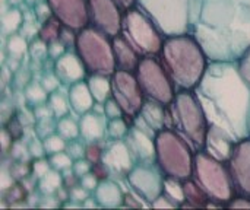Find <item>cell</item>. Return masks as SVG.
Segmentation results:
<instances>
[{"label": "cell", "mask_w": 250, "mask_h": 210, "mask_svg": "<svg viewBox=\"0 0 250 210\" xmlns=\"http://www.w3.org/2000/svg\"><path fill=\"white\" fill-rule=\"evenodd\" d=\"M193 92L209 126L221 129L236 142L249 137L250 85L236 61H209Z\"/></svg>", "instance_id": "cell-1"}, {"label": "cell", "mask_w": 250, "mask_h": 210, "mask_svg": "<svg viewBox=\"0 0 250 210\" xmlns=\"http://www.w3.org/2000/svg\"><path fill=\"white\" fill-rule=\"evenodd\" d=\"M190 34L211 61H237L250 48V0H198Z\"/></svg>", "instance_id": "cell-2"}, {"label": "cell", "mask_w": 250, "mask_h": 210, "mask_svg": "<svg viewBox=\"0 0 250 210\" xmlns=\"http://www.w3.org/2000/svg\"><path fill=\"white\" fill-rule=\"evenodd\" d=\"M158 58L176 91H193L211 61L190 32L166 37Z\"/></svg>", "instance_id": "cell-3"}, {"label": "cell", "mask_w": 250, "mask_h": 210, "mask_svg": "<svg viewBox=\"0 0 250 210\" xmlns=\"http://www.w3.org/2000/svg\"><path fill=\"white\" fill-rule=\"evenodd\" d=\"M171 115V129L177 132L195 152L204 151L208 118L193 91H177L173 102L168 105Z\"/></svg>", "instance_id": "cell-4"}, {"label": "cell", "mask_w": 250, "mask_h": 210, "mask_svg": "<svg viewBox=\"0 0 250 210\" xmlns=\"http://www.w3.org/2000/svg\"><path fill=\"white\" fill-rule=\"evenodd\" d=\"M195 151L173 129H164L155 136V162L166 177L189 180L193 172Z\"/></svg>", "instance_id": "cell-5"}, {"label": "cell", "mask_w": 250, "mask_h": 210, "mask_svg": "<svg viewBox=\"0 0 250 210\" xmlns=\"http://www.w3.org/2000/svg\"><path fill=\"white\" fill-rule=\"evenodd\" d=\"M192 180L202 189L211 202L226 206L234 196L236 190L226 162H221L205 151L195 152Z\"/></svg>", "instance_id": "cell-6"}, {"label": "cell", "mask_w": 250, "mask_h": 210, "mask_svg": "<svg viewBox=\"0 0 250 210\" xmlns=\"http://www.w3.org/2000/svg\"><path fill=\"white\" fill-rule=\"evenodd\" d=\"M198 0H136L166 37L192 31Z\"/></svg>", "instance_id": "cell-7"}, {"label": "cell", "mask_w": 250, "mask_h": 210, "mask_svg": "<svg viewBox=\"0 0 250 210\" xmlns=\"http://www.w3.org/2000/svg\"><path fill=\"white\" fill-rule=\"evenodd\" d=\"M75 50L89 75L111 76L117 70L111 38L89 25L78 31Z\"/></svg>", "instance_id": "cell-8"}, {"label": "cell", "mask_w": 250, "mask_h": 210, "mask_svg": "<svg viewBox=\"0 0 250 210\" xmlns=\"http://www.w3.org/2000/svg\"><path fill=\"white\" fill-rule=\"evenodd\" d=\"M120 34L142 57L160 56L166 39V35L155 25V22L138 6L127 9L123 13Z\"/></svg>", "instance_id": "cell-9"}, {"label": "cell", "mask_w": 250, "mask_h": 210, "mask_svg": "<svg viewBox=\"0 0 250 210\" xmlns=\"http://www.w3.org/2000/svg\"><path fill=\"white\" fill-rule=\"evenodd\" d=\"M135 75L146 99L161 102L167 107L173 102L177 91L158 56L142 57Z\"/></svg>", "instance_id": "cell-10"}, {"label": "cell", "mask_w": 250, "mask_h": 210, "mask_svg": "<svg viewBox=\"0 0 250 210\" xmlns=\"http://www.w3.org/2000/svg\"><path fill=\"white\" fill-rule=\"evenodd\" d=\"M111 91H113V98L122 107L125 117L133 120L139 114L146 99L139 86L136 75L132 72L116 70L111 75Z\"/></svg>", "instance_id": "cell-11"}, {"label": "cell", "mask_w": 250, "mask_h": 210, "mask_svg": "<svg viewBox=\"0 0 250 210\" xmlns=\"http://www.w3.org/2000/svg\"><path fill=\"white\" fill-rule=\"evenodd\" d=\"M164 172L157 162H136L129 172L127 183L133 193L151 205L164 190Z\"/></svg>", "instance_id": "cell-12"}, {"label": "cell", "mask_w": 250, "mask_h": 210, "mask_svg": "<svg viewBox=\"0 0 250 210\" xmlns=\"http://www.w3.org/2000/svg\"><path fill=\"white\" fill-rule=\"evenodd\" d=\"M123 10L114 0H88L89 26L113 38L122 32Z\"/></svg>", "instance_id": "cell-13"}, {"label": "cell", "mask_w": 250, "mask_h": 210, "mask_svg": "<svg viewBox=\"0 0 250 210\" xmlns=\"http://www.w3.org/2000/svg\"><path fill=\"white\" fill-rule=\"evenodd\" d=\"M227 167L236 194L250 197V137L242 139L236 143Z\"/></svg>", "instance_id": "cell-14"}, {"label": "cell", "mask_w": 250, "mask_h": 210, "mask_svg": "<svg viewBox=\"0 0 250 210\" xmlns=\"http://www.w3.org/2000/svg\"><path fill=\"white\" fill-rule=\"evenodd\" d=\"M53 16L57 18L63 26L75 31L89 25L88 0H47Z\"/></svg>", "instance_id": "cell-15"}, {"label": "cell", "mask_w": 250, "mask_h": 210, "mask_svg": "<svg viewBox=\"0 0 250 210\" xmlns=\"http://www.w3.org/2000/svg\"><path fill=\"white\" fill-rule=\"evenodd\" d=\"M101 162L107 168L108 174L114 177H127L136 164L126 140H113L103 152Z\"/></svg>", "instance_id": "cell-16"}, {"label": "cell", "mask_w": 250, "mask_h": 210, "mask_svg": "<svg viewBox=\"0 0 250 210\" xmlns=\"http://www.w3.org/2000/svg\"><path fill=\"white\" fill-rule=\"evenodd\" d=\"M53 72L57 75L62 85H64L66 88L81 80H85L89 75L79 56L70 51H66L63 56L54 60Z\"/></svg>", "instance_id": "cell-17"}, {"label": "cell", "mask_w": 250, "mask_h": 210, "mask_svg": "<svg viewBox=\"0 0 250 210\" xmlns=\"http://www.w3.org/2000/svg\"><path fill=\"white\" fill-rule=\"evenodd\" d=\"M126 143L135 156L136 162H155V137L146 132L130 126V130L126 136Z\"/></svg>", "instance_id": "cell-18"}, {"label": "cell", "mask_w": 250, "mask_h": 210, "mask_svg": "<svg viewBox=\"0 0 250 210\" xmlns=\"http://www.w3.org/2000/svg\"><path fill=\"white\" fill-rule=\"evenodd\" d=\"M236 143L237 142L231 136H229L226 132H223L218 127L209 126L208 133H207V139H205L204 151L208 155H211L212 158L227 164L233 155Z\"/></svg>", "instance_id": "cell-19"}, {"label": "cell", "mask_w": 250, "mask_h": 210, "mask_svg": "<svg viewBox=\"0 0 250 210\" xmlns=\"http://www.w3.org/2000/svg\"><path fill=\"white\" fill-rule=\"evenodd\" d=\"M138 117L155 134L164 129H171V115H170L168 107L161 102H157L152 99H145Z\"/></svg>", "instance_id": "cell-20"}, {"label": "cell", "mask_w": 250, "mask_h": 210, "mask_svg": "<svg viewBox=\"0 0 250 210\" xmlns=\"http://www.w3.org/2000/svg\"><path fill=\"white\" fill-rule=\"evenodd\" d=\"M108 129V118L104 114H98L95 111H88L79 118V130L81 139L85 143L101 142Z\"/></svg>", "instance_id": "cell-21"}, {"label": "cell", "mask_w": 250, "mask_h": 210, "mask_svg": "<svg viewBox=\"0 0 250 210\" xmlns=\"http://www.w3.org/2000/svg\"><path fill=\"white\" fill-rule=\"evenodd\" d=\"M113 44V51H114V60H116V67L117 70H125V72H132L135 73L142 56L132 47V44L122 35H116L111 38Z\"/></svg>", "instance_id": "cell-22"}, {"label": "cell", "mask_w": 250, "mask_h": 210, "mask_svg": "<svg viewBox=\"0 0 250 210\" xmlns=\"http://www.w3.org/2000/svg\"><path fill=\"white\" fill-rule=\"evenodd\" d=\"M66 94H67V99L70 104V110L79 117L91 111L95 105V99L91 94L86 79L67 86Z\"/></svg>", "instance_id": "cell-23"}, {"label": "cell", "mask_w": 250, "mask_h": 210, "mask_svg": "<svg viewBox=\"0 0 250 210\" xmlns=\"http://www.w3.org/2000/svg\"><path fill=\"white\" fill-rule=\"evenodd\" d=\"M94 197L98 202L100 208L114 209L120 208L125 203V193L122 191L120 186L113 180H101L94 190Z\"/></svg>", "instance_id": "cell-24"}, {"label": "cell", "mask_w": 250, "mask_h": 210, "mask_svg": "<svg viewBox=\"0 0 250 210\" xmlns=\"http://www.w3.org/2000/svg\"><path fill=\"white\" fill-rule=\"evenodd\" d=\"M86 83L91 89V94H92L95 102H105L108 98L113 96L111 76L100 75V73H91L86 77Z\"/></svg>", "instance_id": "cell-25"}, {"label": "cell", "mask_w": 250, "mask_h": 210, "mask_svg": "<svg viewBox=\"0 0 250 210\" xmlns=\"http://www.w3.org/2000/svg\"><path fill=\"white\" fill-rule=\"evenodd\" d=\"M185 186V203L182 206H189V208H207L209 199L208 196L202 191V189L192 180H185L183 181Z\"/></svg>", "instance_id": "cell-26"}, {"label": "cell", "mask_w": 250, "mask_h": 210, "mask_svg": "<svg viewBox=\"0 0 250 210\" xmlns=\"http://www.w3.org/2000/svg\"><path fill=\"white\" fill-rule=\"evenodd\" d=\"M23 23V13L19 7L9 6L7 10L1 13V34L4 37H9L12 34L19 32L21 26Z\"/></svg>", "instance_id": "cell-27"}, {"label": "cell", "mask_w": 250, "mask_h": 210, "mask_svg": "<svg viewBox=\"0 0 250 210\" xmlns=\"http://www.w3.org/2000/svg\"><path fill=\"white\" fill-rule=\"evenodd\" d=\"M6 53L9 56V58L12 60H21L22 57H25L29 53V41L21 35L19 32L12 34L9 37H6V44H4Z\"/></svg>", "instance_id": "cell-28"}, {"label": "cell", "mask_w": 250, "mask_h": 210, "mask_svg": "<svg viewBox=\"0 0 250 210\" xmlns=\"http://www.w3.org/2000/svg\"><path fill=\"white\" fill-rule=\"evenodd\" d=\"M63 184H64V177L62 175V171L51 168L42 178L38 180V191L42 196H53L54 193L60 191Z\"/></svg>", "instance_id": "cell-29"}, {"label": "cell", "mask_w": 250, "mask_h": 210, "mask_svg": "<svg viewBox=\"0 0 250 210\" xmlns=\"http://www.w3.org/2000/svg\"><path fill=\"white\" fill-rule=\"evenodd\" d=\"M163 193L174 203L179 206H182L186 200L185 197V186L182 180L173 178V177H164V190Z\"/></svg>", "instance_id": "cell-30"}, {"label": "cell", "mask_w": 250, "mask_h": 210, "mask_svg": "<svg viewBox=\"0 0 250 210\" xmlns=\"http://www.w3.org/2000/svg\"><path fill=\"white\" fill-rule=\"evenodd\" d=\"M56 132L64 137L66 140H76L81 137V130H79V121L73 120L70 115H64L57 120L56 123Z\"/></svg>", "instance_id": "cell-31"}, {"label": "cell", "mask_w": 250, "mask_h": 210, "mask_svg": "<svg viewBox=\"0 0 250 210\" xmlns=\"http://www.w3.org/2000/svg\"><path fill=\"white\" fill-rule=\"evenodd\" d=\"M47 102H48V105L51 108L53 117H56L57 120L64 117V115H69V111H72L69 99H67V94L64 95L60 91H56V92L50 94Z\"/></svg>", "instance_id": "cell-32"}, {"label": "cell", "mask_w": 250, "mask_h": 210, "mask_svg": "<svg viewBox=\"0 0 250 210\" xmlns=\"http://www.w3.org/2000/svg\"><path fill=\"white\" fill-rule=\"evenodd\" d=\"M62 29H63L62 22H60L57 18L51 16L50 19H47V20H44V22L41 23L38 37H40L42 41H45V42L50 44V42H53V41L60 39Z\"/></svg>", "instance_id": "cell-33"}, {"label": "cell", "mask_w": 250, "mask_h": 210, "mask_svg": "<svg viewBox=\"0 0 250 210\" xmlns=\"http://www.w3.org/2000/svg\"><path fill=\"white\" fill-rule=\"evenodd\" d=\"M48 96H50V94L44 89V86L41 85V82L40 83H29L25 88V98L34 107L47 102L48 101Z\"/></svg>", "instance_id": "cell-34"}, {"label": "cell", "mask_w": 250, "mask_h": 210, "mask_svg": "<svg viewBox=\"0 0 250 210\" xmlns=\"http://www.w3.org/2000/svg\"><path fill=\"white\" fill-rule=\"evenodd\" d=\"M129 130H130V124H127L123 117L108 120L107 134L113 140H125L126 136H127V133H129Z\"/></svg>", "instance_id": "cell-35"}, {"label": "cell", "mask_w": 250, "mask_h": 210, "mask_svg": "<svg viewBox=\"0 0 250 210\" xmlns=\"http://www.w3.org/2000/svg\"><path fill=\"white\" fill-rule=\"evenodd\" d=\"M42 143H44V149H45V155H47V156H51V155H54V153L63 152V151H66V148H67L66 139L62 137L57 132L48 134L47 137H44V139H42Z\"/></svg>", "instance_id": "cell-36"}, {"label": "cell", "mask_w": 250, "mask_h": 210, "mask_svg": "<svg viewBox=\"0 0 250 210\" xmlns=\"http://www.w3.org/2000/svg\"><path fill=\"white\" fill-rule=\"evenodd\" d=\"M48 159H50L51 168H54L57 171H62V172L66 171V170H70L72 165H73V162H75L73 158L66 151L59 152V153H54V155L48 156Z\"/></svg>", "instance_id": "cell-37"}, {"label": "cell", "mask_w": 250, "mask_h": 210, "mask_svg": "<svg viewBox=\"0 0 250 210\" xmlns=\"http://www.w3.org/2000/svg\"><path fill=\"white\" fill-rule=\"evenodd\" d=\"M37 22H38L37 18L28 19V18L23 16V23H22V26H21V29H19V34L23 35L28 41H32L34 37H37V35L40 34V28H41V25L38 26Z\"/></svg>", "instance_id": "cell-38"}, {"label": "cell", "mask_w": 250, "mask_h": 210, "mask_svg": "<svg viewBox=\"0 0 250 210\" xmlns=\"http://www.w3.org/2000/svg\"><path fill=\"white\" fill-rule=\"evenodd\" d=\"M34 60H42L44 57L48 56V42L42 41L41 38L32 39L29 42V53H28Z\"/></svg>", "instance_id": "cell-39"}, {"label": "cell", "mask_w": 250, "mask_h": 210, "mask_svg": "<svg viewBox=\"0 0 250 210\" xmlns=\"http://www.w3.org/2000/svg\"><path fill=\"white\" fill-rule=\"evenodd\" d=\"M31 172H32V175L35 177V178H42L50 170H51V164H50V159L47 158H35L34 159V162L31 164Z\"/></svg>", "instance_id": "cell-40"}, {"label": "cell", "mask_w": 250, "mask_h": 210, "mask_svg": "<svg viewBox=\"0 0 250 210\" xmlns=\"http://www.w3.org/2000/svg\"><path fill=\"white\" fill-rule=\"evenodd\" d=\"M104 114L108 120L113 118H119V117H125V113L122 110V107L119 105V102L111 96L104 102Z\"/></svg>", "instance_id": "cell-41"}, {"label": "cell", "mask_w": 250, "mask_h": 210, "mask_svg": "<svg viewBox=\"0 0 250 210\" xmlns=\"http://www.w3.org/2000/svg\"><path fill=\"white\" fill-rule=\"evenodd\" d=\"M94 168V164L91 161H88L86 158H81V159H76L72 165V171L73 174L76 175V178L79 180L81 177L86 175L88 172H91Z\"/></svg>", "instance_id": "cell-42"}, {"label": "cell", "mask_w": 250, "mask_h": 210, "mask_svg": "<svg viewBox=\"0 0 250 210\" xmlns=\"http://www.w3.org/2000/svg\"><path fill=\"white\" fill-rule=\"evenodd\" d=\"M103 152H104V149L100 148L98 142H95V143H86V146H85V158L88 161H91L94 165L98 164V162H101Z\"/></svg>", "instance_id": "cell-43"}, {"label": "cell", "mask_w": 250, "mask_h": 210, "mask_svg": "<svg viewBox=\"0 0 250 210\" xmlns=\"http://www.w3.org/2000/svg\"><path fill=\"white\" fill-rule=\"evenodd\" d=\"M41 85L44 86V89H45L48 94H53V92H56V91L60 89L62 82H60V79L57 77V75H56L54 72H51V73H47V75L42 76Z\"/></svg>", "instance_id": "cell-44"}, {"label": "cell", "mask_w": 250, "mask_h": 210, "mask_svg": "<svg viewBox=\"0 0 250 210\" xmlns=\"http://www.w3.org/2000/svg\"><path fill=\"white\" fill-rule=\"evenodd\" d=\"M236 64L242 77L248 82V85H250V48L236 61Z\"/></svg>", "instance_id": "cell-45"}, {"label": "cell", "mask_w": 250, "mask_h": 210, "mask_svg": "<svg viewBox=\"0 0 250 210\" xmlns=\"http://www.w3.org/2000/svg\"><path fill=\"white\" fill-rule=\"evenodd\" d=\"M89 193L91 191H88L86 189H83L81 184H76V186L70 187V190H69V200H73V202L82 205L89 197Z\"/></svg>", "instance_id": "cell-46"}, {"label": "cell", "mask_w": 250, "mask_h": 210, "mask_svg": "<svg viewBox=\"0 0 250 210\" xmlns=\"http://www.w3.org/2000/svg\"><path fill=\"white\" fill-rule=\"evenodd\" d=\"M34 13H35V16H37V19L41 20V22H44V20H47V19H50V18L53 16L51 7H50V4H48L47 0H44V1L35 4V6H34Z\"/></svg>", "instance_id": "cell-47"}, {"label": "cell", "mask_w": 250, "mask_h": 210, "mask_svg": "<svg viewBox=\"0 0 250 210\" xmlns=\"http://www.w3.org/2000/svg\"><path fill=\"white\" fill-rule=\"evenodd\" d=\"M66 152L73 158V161L85 158V146L82 143H79L78 139L76 140H70V143H67Z\"/></svg>", "instance_id": "cell-48"}, {"label": "cell", "mask_w": 250, "mask_h": 210, "mask_svg": "<svg viewBox=\"0 0 250 210\" xmlns=\"http://www.w3.org/2000/svg\"><path fill=\"white\" fill-rule=\"evenodd\" d=\"M100 181H101V180H100L92 171L88 172L86 175H83V177L79 178V184H81L83 189H86L88 191H92V193H94V190L97 189V186H98Z\"/></svg>", "instance_id": "cell-49"}, {"label": "cell", "mask_w": 250, "mask_h": 210, "mask_svg": "<svg viewBox=\"0 0 250 210\" xmlns=\"http://www.w3.org/2000/svg\"><path fill=\"white\" fill-rule=\"evenodd\" d=\"M15 186V181H13V174L10 170L7 168H3L1 170V174H0V189L1 191H7L9 189H12Z\"/></svg>", "instance_id": "cell-50"}, {"label": "cell", "mask_w": 250, "mask_h": 210, "mask_svg": "<svg viewBox=\"0 0 250 210\" xmlns=\"http://www.w3.org/2000/svg\"><path fill=\"white\" fill-rule=\"evenodd\" d=\"M226 208H230V209H250V197L246 196H234L227 205Z\"/></svg>", "instance_id": "cell-51"}, {"label": "cell", "mask_w": 250, "mask_h": 210, "mask_svg": "<svg viewBox=\"0 0 250 210\" xmlns=\"http://www.w3.org/2000/svg\"><path fill=\"white\" fill-rule=\"evenodd\" d=\"M64 53H66V45H64L60 39L53 41V42L48 44V56H50L53 60L59 58V57L63 56Z\"/></svg>", "instance_id": "cell-52"}, {"label": "cell", "mask_w": 250, "mask_h": 210, "mask_svg": "<svg viewBox=\"0 0 250 210\" xmlns=\"http://www.w3.org/2000/svg\"><path fill=\"white\" fill-rule=\"evenodd\" d=\"M149 206L154 208V209H174V208H177V205H174L164 193L160 194Z\"/></svg>", "instance_id": "cell-53"}, {"label": "cell", "mask_w": 250, "mask_h": 210, "mask_svg": "<svg viewBox=\"0 0 250 210\" xmlns=\"http://www.w3.org/2000/svg\"><path fill=\"white\" fill-rule=\"evenodd\" d=\"M28 153L32 158H42L45 155V149H44V143L42 140H32L28 145Z\"/></svg>", "instance_id": "cell-54"}, {"label": "cell", "mask_w": 250, "mask_h": 210, "mask_svg": "<svg viewBox=\"0 0 250 210\" xmlns=\"http://www.w3.org/2000/svg\"><path fill=\"white\" fill-rule=\"evenodd\" d=\"M12 146H13V136H12L10 132L3 129L1 130V149H3V153L10 152Z\"/></svg>", "instance_id": "cell-55"}, {"label": "cell", "mask_w": 250, "mask_h": 210, "mask_svg": "<svg viewBox=\"0 0 250 210\" xmlns=\"http://www.w3.org/2000/svg\"><path fill=\"white\" fill-rule=\"evenodd\" d=\"M114 1L119 4V7H120L123 12H126L127 9H132V7L136 6V0H114Z\"/></svg>", "instance_id": "cell-56"}, {"label": "cell", "mask_w": 250, "mask_h": 210, "mask_svg": "<svg viewBox=\"0 0 250 210\" xmlns=\"http://www.w3.org/2000/svg\"><path fill=\"white\" fill-rule=\"evenodd\" d=\"M40 206H41V208H54V206H59V203L56 202L54 197H51V196H44L42 203H41Z\"/></svg>", "instance_id": "cell-57"}, {"label": "cell", "mask_w": 250, "mask_h": 210, "mask_svg": "<svg viewBox=\"0 0 250 210\" xmlns=\"http://www.w3.org/2000/svg\"><path fill=\"white\" fill-rule=\"evenodd\" d=\"M22 1H25V0H7V4L9 6H13V7H18Z\"/></svg>", "instance_id": "cell-58"}, {"label": "cell", "mask_w": 250, "mask_h": 210, "mask_svg": "<svg viewBox=\"0 0 250 210\" xmlns=\"http://www.w3.org/2000/svg\"><path fill=\"white\" fill-rule=\"evenodd\" d=\"M41 1H44V0H25L23 3H26L28 6H35V4H38Z\"/></svg>", "instance_id": "cell-59"}, {"label": "cell", "mask_w": 250, "mask_h": 210, "mask_svg": "<svg viewBox=\"0 0 250 210\" xmlns=\"http://www.w3.org/2000/svg\"><path fill=\"white\" fill-rule=\"evenodd\" d=\"M249 137H250V111H249Z\"/></svg>", "instance_id": "cell-60"}]
</instances>
